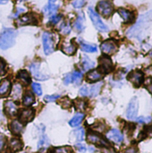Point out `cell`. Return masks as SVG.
<instances>
[{"instance_id": "obj_1", "label": "cell", "mask_w": 152, "mask_h": 153, "mask_svg": "<svg viewBox=\"0 0 152 153\" xmlns=\"http://www.w3.org/2000/svg\"><path fill=\"white\" fill-rule=\"evenodd\" d=\"M152 22V11H150L149 13H146L140 16L137 23L132 27L128 32L127 35L130 38H138L141 39L143 34L147 31L148 28L151 26Z\"/></svg>"}, {"instance_id": "obj_2", "label": "cell", "mask_w": 152, "mask_h": 153, "mask_svg": "<svg viewBox=\"0 0 152 153\" xmlns=\"http://www.w3.org/2000/svg\"><path fill=\"white\" fill-rule=\"evenodd\" d=\"M16 36L17 32L15 30L11 28L4 29V30L0 33V48L8 49L12 48L15 43Z\"/></svg>"}, {"instance_id": "obj_3", "label": "cell", "mask_w": 152, "mask_h": 153, "mask_svg": "<svg viewBox=\"0 0 152 153\" xmlns=\"http://www.w3.org/2000/svg\"><path fill=\"white\" fill-rule=\"evenodd\" d=\"M88 13H89L90 18L92 23L94 24V26L96 27L97 30H99V31H108V26L102 22V20L100 19L99 15L97 13V12L92 7H89Z\"/></svg>"}, {"instance_id": "obj_4", "label": "cell", "mask_w": 152, "mask_h": 153, "mask_svg": "<svg viewBox=\"0 0 152 153\" xmlns=\"http://www.w3.org/2000/svg\"><path fill=\"white\" fill-rule=\"evenodd\" d=\"M42 42H43V49L46 55H50L55 50L54 39L52 35L48 32H44L42 36Z\"/></svg>"}, {"instance_id": "obj_5", "label": "cell", "mask_w": 152, "mask_h": 153, "mask_svg": "<svg viewBox=\"0 0 152 153\" xmlns=\"http://www.w3.org/2000/svg\"><path fill=\"white\" fill-rule=\"evenodd\" d=\"M139 109V102L138 99L136 97L133 98L128 105L127 110H126V117L130 120H133L136 118Z\"/></svg>"}, {"instance_id": "obj_6", "label": "cell", "mask_w": 152, "mask_h": 153, "mask_svg": "<svg viewBox=\"0 0 152 153\" xmlns=\"http://www.w3.org/2000/svg\"><path fill=\"white\" fill-rule=\"evenodd\" d=\"M100 48L101 51L105 54V55H112L114 53H116L117 51V44L116 43L115 40L113 39H108L105 40L104 42L101 43L100 45Z\"/></svg>"}, {"instance_id": "obj_7", "label": "cell", "mask_w": 152, "mask_h": 153, "mask_svg": "<svg viewBox=\"0 0 152 153\" xmlns=\"http://www.w3.org/2000/svg\"><path fill=\"white\" fill-rule=\"evenodd\" d=\"M30 70L32 75L39 81H45L49 78L47 74H43L40 70V64L39 63H33L30 65Z\"/></svg>"}, {"instance_id": "obj_8", "label": "cell", "mask_w": 152, "mask_h": 153, "mask_svg": "<svg viewBox=\"0 0 152 153\" xmlns=\"http://www.w3.org/2000/svg\"><path fill=\"white\" fill-rule=\"evenodd\" d=\"M98 11L105 17H108L113 13L114 8L111 3L108 2V1H100L98 4Z\"/></svg>"}, {"instance_id": "obj_9", "label": "cell", "mask_w": 152, "mask_h": 153, "mask_svg": "<svg viewBox=\"0 0 152 153\" xmlns=\"http://www.w3.org/2000/svg\"><path fill=\"white\" fill-rule=\"evenodd\" d=\"M113 69V63L108 56H103L99 57V71L102 74H108Z\"/></svg>"}, {"instance_id": "obj_10", "label": "cell", "mask_w": 152, "mask_h": 153, "mask_svg": "<svg viewBox=\"0 0 152 153\" xmlns=\"http://www.w3.org/2000/svg\"><path fill=\"white\" fill-rule=\"evenodd\" d=\"M87 140L89 143H90L92 144L99 145V146H102V147H108L109 146L108 143L102 136H100L98 134L90 133L87 136Z\"/></svg>"}, {"instance_id": "obj_11", "label": "cell", "mask_w": 152, "mask_h": 153, "mask_svg": "<svg viewBox=\"0 0 152 153\" xmlns=\"http://www.w3.org/2000/svg\"><path fill=\"white\" fill-rule=\"evenodd\" d=\"M35 111L33 108H25L22 109L19 115V120L22 124H27L34 118Z\"/></svg>"}, {"instance_id": "obj_12", "label": "cell", "mask_w": 152, "mask_h": 153, "mask_svg": "<svg viewBox=\"0 0 152 153\" xmlns=\"http://www.w3.org/2000/svg\"><path fill=\"white\" fill-rule=\"evenodd\" d=\"M128 80L135 86V87H139L142 82H143V74L142 71L140 70H136L132 72L129 75H128Z\"/></svg>"}, {"instance_id": "obj_13", "label": "cell", "mask_w": 152, "mask_h": 153, "mask_svg": "<svg viewBox=\"0 0 152 153\" xmlns=\"http://www.w3.org/2000/svg\"><path fill=\"white\" fill-rule=\"evenodd\" d=\"M38 21L36 17L32 13H26L24 15H22L16 22V23L21 25H28V24H37Z\"/></svg>"}, {"instance_id": "obj_14", "label": "cell", "mask_w": 152, "mask_h": 153, "mask_svg": "<svg viewBox=\"0 0 152 153\" xmlns=\"http://www.w3.org/2000/svg\"><path fill=\"white\" fill-rule=\"evenodd\" d=\"M107 138L115 143H121L124 140L123 134L117 129H111L110 131H108V133L107 134Z\"/></svg>"}, {"instance_id": "obj_15", "label": "cell", "mask_w": 152, "mask_h": 153, "mask_svg": "<svg viewBox=\"0 0 152 153\" xmlns=\"http://www.w3.org/2000/svg\"><path fill=\"white\" fill-rule=\"evenodd\" d=\"M17 106L14 102L9 100L4 103V111L7 116L9 117H14L17 113Z\"/></svg>"}, {"instance_id": "obj_16", "label": "cell", "mask_w": 152, "mask_h": 153, "mask_svg": "<svg viewBox=\"0 0 152 153\" xmlns=\"http://www.w3.org/2000/svg\"><path fill=\"white\" fill-rule=\"evenodd\" d=\"M102 77H103V74L99 70H92L87 74L86 79L90 82H98L101 80Z\"/></svg>"}, {"instance_id": "obj_17", "label": "cell", "mask_w": 152, "mask_h": 153, "mask_svg": "<svg viewBox=\"0 0 152 153\" xmlns=\"http://www.w3.org/2000/svg\"><path fill=\"white\" fill-rule=\"evenodd\" d=\"M11 91V82L4 79L0 83V97L7 96Z\"/></svg>"}, {"instance_id": "obj_18", "label": "cell", "mask_w": 152, "mask_h": 153, "mask_svg": "<svg viewBox=\"0 0 152 153\" xmlns=\"http://www.w3.org/2000/svg\"><path fill=\"white\" fill-rule=\"evenodd\" d=\"M10 131L12 132V134L18 135L20 134H22V132L23 131V126L20 121H13L10 126H9Z\"/></svg>"}, {"instance_id": "obj_19", "label": "cell", "mask_w": 152, "mask_h": 153, "mask_svg": "<svg viewBox=\"0 0 152 153\" xmlns=\"http://www.w3.org/2000/svg\"><path fill=\"white\" fill-rule=\"evenodd\" d=\"M9 147H10V150L13 152H17L19 151H21L23 147V144L22 143V141L18 138H13L11 141H10V143H9Z\"/></svg>"}, {"instance_id": "obj_20", "label": "cell", "mask_w": 152, "mask_h": 153, "mask_svg": "<svg viewBox=\"0 0 152 153\" xmlns=\"http://www.w3.org/2000/svg\"><path fill=\"white\" fill-rule=\"evenodd\" d=\"M73 28L78 32H82V31L84 30V29H85V25H84V15L82 13H81V14L78 15L76 21L73 23Z\"/></svg>"}, {"instance_id": "obj_21", "label": "cell", "mask_w": 152, "mask_h": 153, "mask_svg": "<svg viewBox=\"0 0 152 153\" xmlns=\"http://www.w3.org/2000/svg\"><path fill=\"white\" fill-rule=\"evenodd\" d=\"M57 9H58V5L55 4H51V3H48V4H47L44 8H43V13L45 15L47 16H52L54 14H56V12H57Z\"/></svg>"}, {"instance_id": "obj_22", "label": "cell", "mask_w": 152, "mask_h": 153, "mask_svg": "<svg viewBox=\"0 0 152 153\" xmlns=\"http://www.w3.org/2000/svg\"><path fill=\"white\" fill-rule=\"evenodd\" d=\"M118 13L121 15V17L124 19L125 22H132L133 21V13L126 9L124 8L118 9Z\"/></svg>"}, {"instance_id": "obj_23", "label": "cell", "mask_w": 152, "mask_h": 153, "mask_svg": "<svg viewBox=\"0 0 152 153\" xmlns=\"http://www.w3.org/2000/svg\"><path fill=\"white\" fill-rule=\"evenodd\" d=\"M17 79H19L24 85H28L30 82V74L25 70H21L18 72Z\"/></svg>"}, {"instance_id": "obj_24", "label": "cell", "mask_w": 152, "mask_h": 153, "mask_svg": "<svg viewBox=\"0 0 152 153\" xmlns=\"http://www.w3.org/2000/svg\"><path fill=\"white\" fill-rule=\"evenodd\" d=\"M76 49H77V48H76V45L74 44V43H73V42H71V43H69V44H64L63 46H62V48H61V50L65 53V54H66V55H73L75 52H76Z\"/></svg>"}, {"instance_id": "obj_25", "label": "cell", "mask_w": 152, "mask_h": 153, "mask_svg": "<svg viewBox=\"0 0 152 153\" xmlns=\"http://www.w3.org/2000/svg\"><path fill=\"white\" fill-rule=\"evenodd\" d=\"M83 118H84V114H82V113H77V114H75V116L70 120L69 125H70L72 127H76V126H80V124L82 122Z\"/></svg>"}, {"instance_id": "obj_26", "label": "cell", "mask_w": 152, "mask_h": 153, "mask_svg": "<svg viewBox=\"0 0 152 153\" xmlns=\"http://www.w3.org/2000/svg\"><path fill=\"white\" fill-rule=\"evenodd\" d=\"M81 48L84 51V52H87V53H94V52H97V46L96 45H92V44H89V43H86L84 41H82L81 39Z\"/></svg>"}, {"instance_id": "obj_27", "label": "cell", "mask_w": 152, "mask_h": 153, "mask_svg": "<svg viewBox=\"0 0 152 153\" xmlns=\"http://www.w3.org/2000/svg\"><path fill=\"white\" fill-rule=\"evenodd\" d=\"M82 67H83V69L85 71H89V70L92 69L95 66V63L92 60H90L87 56H82Z\"/></svg>"}, {"instance_id": "obj_28", "label": "cell", "mask_w": 152, "mask_h": 153, "mask_svg": "<svg viewBox=\"0 0 152 153\" xmlns=\"http://www.w3.org/2000/svg\"><path fill=\"white\" fill-rule=\"evenodd\" d=\"M12 96L15 100H19L22 97V86L19 83H15L12 89Z\"/></svg>"}, {"instance_id": "obj_29", "label": "cell", "mask_w": 152, "mask_h": 153, "mask_svg": "<svg viewBox=\"0 0 152 153\" xmlns=\"http://www.w3.org/2000/svg\"><path fill=\"white\" fill-rule=\"evenodd\" d=\"M34 96L32 95L31 92H27L24 96H23V99H22V103L24 106H30L34 103Z\"/></svg>"}, {"instance_id": "obj_30", "label": "cell", "mask_w": 152, "mask_h": 153, "mask_svg": "<svg viewBox=\"0 0 152 153\" xmlns=\"http://www.w3.org/2000/svg\"><path fill=\"white\" fill-rule=\"evenodd\" d=\"M101 86H102V82H99V83H97V84L91 86L90 90L89 91V93H90V97H96L99 93Z\"/></svg>"}, {"instance_id": "obj_31", "label": "cell", "mask_w": 152, "mask_h": 153, "mask_svg": "<svg viewBox=\"0 0 152 153\" xmlns=\"http://www.w3.org/2000/svg\"><path fill=\"white\" fill-rule=\"evenodd\" d=\"M50 153H73V151L71 147L65 146V147H59V148H54Z\"/></svg>"}, {"instance_id": "obj_32", "label": "cell", "mask_w": 152, "mask_h": 153, "mask_svg": "<svg viewBox=\"0 0 152 153\" xmlns=\"http://www.w3.org/2000/svg\"><path fill=\"white\" fill-rule=\"evenodd\" d=\"M82 80V74L79 71H75L72 74V82L76 83V84H79Z\"/></svg>"}, {"instance_id": "obj_33", "label": "cell", "mask_w": 152, "mask_h": 153, "mask_svg": "<svg viewBox=\"0 0 152 153\" xmlns=\"http://www.w3.org/2000/svg\"><path fill=\"white\" fill-rule=\"evenodd\" d=\"M86 102L82 100H74V107L78 110H84L86 108Z\"/></svg>"}, {"instance_id": "obj_34", "label": "cell", "mask_w": 152, "mask_h": 153, "mask_svg": "<svg viewBox=\"0 0 152 153\" xmlns=\"http://www.w3.org/2000/svg\"><path fill=\"white\" fill-rule=\"evenodd\" d=\"M47 145H48V140H47V136L45 134H42L41 137H40V140L39 142L38 148L40 150L41 148H46Z\"/></svg>"}, {"instance_id": "obj_35", "label": "cell", "mask_w": 152, "mask_h": 153, "mask_svg": "<svg viewBox=\"0 0 152 153\" xmlns=\"http://www.w3.org/2000/svg\"><path fill=\"white\" fill-rule=\"evenodd\" d=\"M59 104L61 105V107H62L63 108H69L72 107V101H71L67 97L63 98V99L60 100Z\"/></svg>"}, {"instance_id": "obj_36", "label": "cell", "mask_w": 152, "mask_h": 153, "mask_svg": "<svg viewBox=\"0 0 152 153\" xmlns=\"http://www.w3.org/2000/svg\"><path fill=\"white\" fill-rule=\"evenodd\" d=\"M74 134L76 136V139H77V142L78 143L79 142H82L84 140V134H85V133H84V130L82 128H81L79 130H76L74 132Z\"/></svg>"}, {"instance_id": "obj_37", "label": "cell", "mask_w": 152, "mask_h": 153, "mask_svg": "<svg viewBox=\"0 0 152 153\" xmlns=\"http://www.w3.org/2000/svg\"><path fill=\"white\" fill-rule=\"evenodd\" d=\"M60 31L61 33H63L64 35H66L68 33H70L71 31V26L69 23H63L60 27Z\"/></svg>"}, {"instance_id": "obj_38", "label": "cell", "mask_w": 152, "mask_h": 153, "mask_svg": "<svg viewBox=\"0 0 152 153\" xmlns=\"http://www.w3.org/2000/svg\"><path fill=\"white\" fill-rule=\"evenodd\" d=\"M6 72H7L6 62L3 58H0V75H4Z\"/></svg>"}, {"instance_id": "obj_39", "label": "cell", "mask_w": 152, "mask_h": 153, "mask_svg": "<svg viewBox=\"0 0 152 153\" xmlns=\"http://www.w3.org/2000/svg\"><path fill=\"white\" fill-rule=\"evenodd\" d=\"M32 89H33V91L35 92V94H37L38 96L42 95V89H41L40 84L37 83V82L32 83Z\"/></svg>"}, {"instance_id": "obj_40", "label": "cell", "mask_w": 152, "mask_h": 153, "mask_svg": "<svg viewBox=\"0 0 152 153\" xmlns=\"http://www.w3.org/2000/svg\"><path fill=\"white\" fill-rule=\"evenodd\" d=\"M60 98L59 95H46L44 97V100L46 102H54L56 100H58Z\"/></svg>"}, {"instance_id": "obj_41", "label": "cell", "mask_w": 152, "mask_h": 153, "mask_svg": "<svg viewBox=\"0 0 152 153\" xmlns=\"http://www.w3.org/2000/svg\"><path fill=\"white\" fill-rule=\"evenodd\" d=\"M87 0H74L73 2V6L74 8H82L85 5Z\"/></svg>"}, {"instance_id": "obj_42", "label": "cell", "mask_w": 152, "mask_h": 153, "mask_svg": "<svg viewBox=\"0 0 152 153\" xmlns=\"http://www.w3.org/2000/svg\"><path fill=\"white\" fill-rule=\"evenodd\" d=\"M61 20V15H57V14H54L52 16H50V19H49V22L52 23V24H56L60 22Z\"/></svg>"}, {"instance_id": "obj_43", "label": "cell", "mask_w": 152, "mask_h": 153, "mask_svg": "<svg viewBox=\"0 0 152 153\" xmlns=\"http://www.w3.org/2000/svg\"><path fill=\"white\" fill-rule=\"evenodd\" d=\"M80 95L82 97H87L89 95V89L87 86H82L81 89H80V91H79Z\"/></svg>"}, {"instance_id": "obj_44", "label": "cell", "mask_w": 152, "mask_h": 153, "mask_svg": "<svg viewBox=\"0 0 152 153\" xmlns=\"http://www.w3.org/2000/svg\"><path fill=\"white\" fill-rule=\"evenodd\" d=\"M5 143H6V138L4 134H0V152L3 151L4 145H5Z\"/></svg>"}, {"instance_id": "obj_45", "label": "cell", "mask_w": 152, "mask_h": 153, "mask_svg": "<svg viewBox=\"0 0 152 153\" xmlns=\"http://www.w3.org/2000/svg\"><path fill=\"white\" fill-rule=\"evenodd\" d=\"M145 83H146V88H147V90L152 94V78H149V79L146 81Z\"/></svg>"}, {"instance_id": "obj_46", "label": "cell", "mask_w": 152, "mask_h": 153, "mask_svg": "<svg viewBox=\"0 0 152 153\" xmlns=\"http://www.w3.org/2000/svg\"><path fill=\"white\" fill-rule=\"evenodd\" d=\"M151 117H142L140 118L137 119V122L138 123H141V124H143V123H149L151 121Z\"/></svg>"}, {"instance_id": "obj_47", "label": "cell", "mask_w": 152, "mask_h": 153, "mask_svg": "<svg viewBox=\"0 0 152 153\" xmlns=\"http://www.w3.org/2000/svg\"><path fill=\"white\" fill-rule=\"evenodd\" d=\"M64 82H65V84H69L70 82H72V74H68V75H66L65 77V79H64Z\"/></svg>"}, {"instance_id": "obj_48", "label": "cell", "mask_w": 152, "mask_h": 153, "mask_svg": "<svg viewBox=\"0 0 152 153\" xmlns=\"http://www.w3.org/2000/svg\"><path fill=\"white\" fill-rule=\"evenodd\" d=\"M76 147L78 148L79 151H81V152H84L86 151V147H85L84 145H82V143H76Z\"/></svg>"}, {"instance_id": "obj_49", "label": "cell", "mask_w": 152, "mask_h": 153, "mask_svg": "<svg viewBox=\"0 0 152 153\" xmlns=\"http://www.w3.org/2000/svg\"><path fill=\"white\" fill-rule=\"evenodd\" d=\"M125 152L126 153H137V152H136V150H135V149H133V148H131V149L127 150Z\"/></svg>"}, {"instance_id": "obj_50", "label": "cell", "mask_w": 152, "mask_h": 153, "mask_svg": "<svg viewBox=\"0 0 152 153\" xmlns=\"http://www.w3.org/2000/svg\"><path fill=\"white\" fill-rule=\"evenodd\" d=\"M6 3H7V0H0V4H4Z\"/></svg>"}, {"instance_id": "obj_51", "label": "cell", "mask_w": 152, "mask_h": 153, "mask_svg": "<svg viewBox=\"0 0 152 153\" xmlns=\"http://www.w3.org/2000/svg\"><path fill=\"white\" fill-rule=\"evenodd\" d=\"M56 1V0H48V2H49V3H51V4H54Z\"/></svg>"}, {"instance_id": "obj_52", "label": "cell", "mask_w": 152, "mask_h": 153, "mask_svg": "<svg viewBox=\"0 0 152 153\" xmlns=\"http://www.w3.org/2000/svg\"><path fill=\"white\" fill-rule=\"evenodd\" d=\"M150 55H151V56H152V50H151V52H150Z\"/></svg>"}]
</instances>
